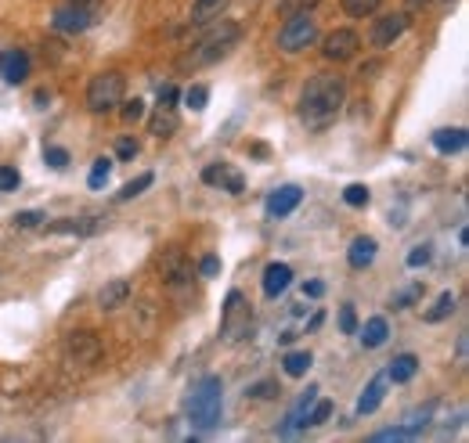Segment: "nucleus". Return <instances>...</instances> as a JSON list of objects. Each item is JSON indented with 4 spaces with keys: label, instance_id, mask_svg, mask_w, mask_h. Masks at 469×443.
I'll return each instance as SVG.
<instances>
[{
    "label": "nucleus",
    "instance_id": "423d86ee",
    "mask_svg": "<svg viewBox=\"0 0 469 443\" xmlns=\"http://www.w3.org/2000/svg\"><path fill=\"white\" fill-rule=\"evenodd\" d=\"M315 36H318V19L310 12H296V15H285V26L278 29V47L285 54H296L315 43Z\"/></svg>",
    "mask_w": 469,
    "mask_h": 443
},
{
    "label": "nucleus",
    "instance_id": "f704fd0d",
    "mask_svg": "<svg viewBox=\"0 0 469 443\" xmlns=\"http://www.w3.org/2000/svg\"><path fill=\"white\" fill-rule=\"evenodd\" d=\"M343 198H347V206H369V188H364V184H350L343 191Z\"/></svg>",
    "mask_w": 469,
    "mask_h": 443
},
{
    "label": "nucleus",
    "instance_id": "dca6fc26",
    "mask_svg": "<svg viewBox=\"0 0 469 443\" xmlns=\"http://www.w3.org/2000/svg\"><path fill=\"white\" fill-rule=\"evenodd\" d=\"M289 282H293V267L289 263H268V270H264V296H282L285 289H289Z\"/></svg>",
    "mask_w": 469,
    "mask_h": 443
},
{
    "label": "nucleus",
    "instance_id": "72a5a7b5",
    "mask_svg": "<svg viewBox=\"0 0 469 443\" xmlns=\"http://www.w3.org/2000/svg\"><path fill=\"white\" fill-rule=\"evenodd\" d=\"M43 159H47L51 170H66V166H69V152L66 148H43Z\"/></svg>",
    "mask_w": 469,
    "mask_h": 443
},
{
    "label": "nucleus",
    "instance_id": "b1692460",
    "mask_svg": "<svg viewBox=\"0 0 469 443\" xmlns=\"http://www.w3.org/2000/svg\"><path fill=\"white\" fill-rule=\"evenodd\" d=\"M282 368H285V375L300 378V375H307V368H310V354H307V350H293V354L282 357Z\"/></svg>",
    "mask_w": 469,
    "mask_h": 443
},
{
    "label": "nucleus",
    "instance_id": "4468645a",
    "mask_svg": "<svg viewBox=\"0 0 469 443\" xmlns=\"http://www.w3.org/2000/svg\"><path fill=\"white\" fill-rule=\"evenodd\" d=\"M0 76H4L8 83H22L29 76V54L26 51H4L0 54Z\"/></svg>",
    "mask_w": 469,
    "mask_h": 443
},
{
    "label": "nucleus",
    "instance_id": "cd10ccee",
    "mask_svg": "<svg viewBox=\"0 0 469 443\" xmlns=\"http://www.w3.org/2000/svg\"><path fill=\"white\" fill-rule=\"evenodd\" d=\"M278 393H282V390H278L275 378H264V382H253V385H249V397H253V400H275Z\"/></svg>",
    "mask_w": 469,
    "mask_h": 443
},
{
    "label": "nucleus",
    "instance_id": "2eb2a0df",
    "mask_svg": "<svg viewBox=\"0 0 469 443\" xmlns=\"http://www.w3.org/2000/svg\"><path fill=\"white\" fill-rule=\"evenodd\" d=\"M300 198H303V191L296 184H285V188L271 191L268 195V216H289L300 206Z\"/></svg>",
    "mask_w": 469,
    "mask_h": 443
},
{
    "label": "nucleus",
    "instance_id": "8fccbe9b",
    "mask_svg": "<svg viewBox=\"0 0 469 443\" xmlns=\"http://www.w3.org/2000/svg\"><path fill=\"white\" fill-rule=\"evenodd\" d=\"M73 4H90V0H73Z\"/></svg>",
    "mask_w": 469,
    "mask_h": 443
},
{
    "label": "nucleus",
    "instance_id": "c03bdc74",
    "mask_svg": "<svg viewBox=\"0 0 469 443\" xmlns=\"http://www.w3.org/2000/svg\"><path fill=\"white\" fill-rule=\"evenodd\" d=\"M303 296H307V299H322V296H325V282H307V285H303Z\"/></svg>",
    "mask_w": 469,
    "mask_h": 443
},
{
    "label": "nucleus",
    "instance_id": "9d476101",
    "mask_svg": "<svg viewBox=\"0 0 469 443\" xmlns=\"http://www.w3.org/2000/svg\"><path fill=\"white\" fill-rule=\"evenodd\" d=\"M202 181H206V184H217V188L231 191V195H242V191H246L242 174H238V170H231V166H224V162L206 166V170H202Z\"/></svg>",
    "mask_w": 469,
    "mask_h": 443
},
{
    "label": "nucleus",
    "instance_id": "393cba45",
    "mask_svg": "<svg viewBox=\"0 0 469 443\" xmlns=\"http://www.w3.org/2000/svg\"><path fill=\"white\" fill-rule=\"evenodd\" d=\"M221 8H224V0H199L195 12H192V22L202 26V22H210V19H221Z\"/></svg>",
    "mask_w": 469,
    "mask_h": 443
},
{
    "label": "nucleus",
    "instance_id": "e433bc0d",
    "mask_svg": "<svg viewBox=\"0 0 469 443\" xmlns=\"http://www.w3.org/2000/svg\"><path fill=\"white\" fill-rule=\"evenodd\" d=\"M19 188V170L15 166H0V191H15Z\"/></svg>",
    "mask_w": 469,
    "mask_h": 443
},
{
    "label": "nucleus",
    "instance_id": "a211bd4d",
    "mask_svg": "<svg viewBox=\"0 0 469 443\" xmlns=\"http://www.w3.org/2000/svg\"><path fill=\"white\" fill-rule=\"evenodd\" d=\"M347 260H350V267H354V270H364V267H369V263L376 260V238H369V235L354 238V242H350Z\"/></svg>",
    "mask_w": 469,
    "mask_h": 443
},
{
    "label": "nucleus",
    "instance_id": "de8ad7c7",
    "mask_svg": "<svg viewBox=\"0 0 469 443\" xmlns=\"http://www.w3.org/2000/svg\"><path fill=\"white\" fill-rule=\"evenodd\" d=\"M47 101H51V94H47V90H40V94H36V108H47Z\"/></svg>",
    "mask_w": 469,
    "mask_h": 443
},
{
    "label": "nucleus",
    "instance_id": "f03ea898",
    "mask_svg": "<svg viewBox=\"0 0 469 443\" xmlns=\"http://www.w3.org/2000/svg\"><path fill=\"white\" fill-rule=\"evenodd\" d=\"M238 40H242L238 22H217V26H210V29H206V33L192 43V51L184 54V58H181V69H199V66H210V62L224 58V54H228Z\"/></svg>",
    "mask_w": 469,
    "mask_h": 443
},
{
    "label": "nucleus",
    "instance_id": "f257e3e1",
    "mask_svg": "<svg viewBox=\"0 0 469 443\" xmlns=\"http://www.w3.org/2000/svg\"><path fill=\"white\" fill-rule=\"evenodd\" d=\"M343 97H347V83H343L340 73H318V76H310L307 87H303V97H300V120L310 130H325L340 116Z\"/></svg>",
    "mask_w": 469,
    "mask_h": 443
},
{
    "label": "nucleus",
    "instance_id": "ea45409f",
    "mask_svg": "<svg viewBox=\"0 0 469 443\" xmlns=\"http://www.w3.org/2000/svg\"><path fill=\"white\" fill-rule=\"evenodd\" d=\"M137 152H141V148H137V141H134V137H123V141L116 144V159H120V162H130Z\"/></svg>",
    "mask_w": 469,
    "mask_h": 443
},
{
    "label": "nucleus",
    "instance_id": "f8f14e48",
    "mask_svg": "<svg viewBox=\"0 0 469 443\" xmlns=\"http://www.w3.org/2000/svg\"><path fill=\"white\" fill-rule=\"evenodd\" d=\"M90 22H94V12L87 4H69V8L55 12V29H62V33H83Z\"/></svg>",
    "mask_w": 469,
    "mask_h": 443
},
{
    "label": "nucleus",
    "instance_id": "7c9ffc66",
    "mask_svg": "<svg viewBox=\"0 0 469 443\" xmlns=\"http://www.w3.org/2000/svg\"><path fill=\"white\" fill-rule=\"evenodd\" d=\"M206 101H210V90H206V87H188L184 90V105L192 108V113H202V108H206Z\"/></svg>",
    "mask_w": 469,
    "mask_h": 443
},
{
    "label": "nucleus",
    "instance_id": "1a4fd4ad",
    "mask_svg": "<svg viewBox=\"0 0 469 443\" xmlns=\"http://www.w3.org/2000/svg\"><path fill=\"white\" fill-rule=\"evenodd\" d=\"M408 29V15L397 12V15H383L372 22V43L376 47H394V40H401Z\"/></svg>",
    "mask_w": 469,
    "mask_h": 443
},
{
    "label": "nucleus",
    "instance_id": "c9c22d12",
    "mask_svg": "<svg viewBox=\"0 0 469 443\" xmlns=\"http://www.w3.org/2000/svg\"><path fill=\"white\" fill-rule=\"evenodd\" d=\"M430 256H434V253H430V245H415V249L408 253V267H411V270H419V267H426V263H430Z\"/></svg>",
    "mask_w": 469,
    "mask_h": 443
},
{
    "label": "nucleus",
    "instance_id": "79ce46f5",
    "mask_svg": "<svg viewBox=\"0 0 469 443\" xmlns=\"http://www.w3.org/2000/svg\"><path fill=\"white\" fill-rule=\"evenodd\" d=\"M40 220H43V213H40V209H26V213H19V216H15V228H36Z\"/></svg>",
    "mask_w": 469,
    "mask_h": 443
},
{
    "label": "nucleus",
    "instance_id": "5701e85b",
    "mask_svg": "<svg viewBox=\"0 0 469 443\" xmlns=\"http://www.w3.org/2000/svg\"><path fill=\"white\" fill-rule=\"evenodd\" d=\"M434 148L451 155V152H462L465 148V130H437L434 134Z\"/></svg>",
    "mask_w": 469,
    "mask_h": 443
},
{
    "label": "nucleus",
    "instance_id": "c85d7f7f",
    "mask_svg": "<svg viewBox=\"0 0 469 443\" xmlns=\"http://www.w3.org/2000/svg\"><path fill=\"white\" fill-rule=\"evenodd\" d=\"M329 415H332V404L329 400H315V404L307 408L303 425H322V422H329Z\"/></svg>",
    "mask_w": 469,
    "mask_h": 443
},
{
    "label": "nucleus",
    "instance_id": "0eeeda50",
    "mask_svg": "<svg viewBox=\"0 0 469 443\" xmlns=\"http://www.w3.org/2000/svg\"><path fill=\"white\" fill-rule=\"evenodd\" d=\"M357 47H361V40H357L354 29H332L322 40V54H325L329 62H350L354 54H357Z\"/></svg>",
    "mask_w": 469,
    "mask_h": 443
},
{
    "label": "nucleus",
    "instance_id": "473e14b6",
    "mask_svg": "<svg viewBox=\"0 0 469 443\" xmlns=\"http://www.w3.org/2000/svg\"><path fill=\"white\" fill-rule=\"evenodd\" d=\"M322 0H278V12L282 15H296V12H315Z\"/></svg>",
    "mask_w": 469,
    "mask_h": 443
},
{
    "label": "nucleus",
    "instance_id": "9b49d317",
    "mask_svg": "<svg viewBox=\"0 0 469 443\" xmlns=\"http://www.w3.org/2000/svg\"><path fill=\"white\" fill-rule=\"evenodd\" d=\"M160 274H163V282H167L170 289H177V285H184V282L192 278V267H188V260H184L181 249H170V253L160 260Z\"/></svg>",
    "mask_w": 469,
    "mask_h": 443
},
{
    "label": "nucleus",
    "instance_id": "a19ab883",
    "mask_svg": "<svg viewBox=\"0 0 469 443\" xmlns=\"http://www.w3.org/2000/svg\"><path fill=\"white\" fill-rule=\"evenodd\" d=\"M340 328L347 331V336H354V331H357V314H354V307H350V303L340 310Z\"/></svg>",
    "mask_w": 469,
    "mask_h": 443
},
{
    "label": "nucleus",
    "instance_id": "49530a36",
    "mask_svg": "<svg viewBox=\"0 0 469 443\" xmlns=\"http://www.w3.org/2000/svg\"><path fill=\"white\" fill-rule=\"evenodd\" d=\"M293 339H296V331H282V336H278V343H282V346H289Z\"/></svg>",
    "mask_w": 469,
    "mask_h": 443
},
{
    "label": "nucleus",
    "instance_id": "c756f323",
    "mask_svg": "<svg viewBox=\"0 0 469 443\" xmlns=\"http://www.w3.org/2000/svg\"><path fill=\"white\" fill-rule=\"evenodd\" d=\"M109 174H113V159H94V170H90L87 184H90V188H101V184L109 181Z\"/></svg>",
    "mask_w": 469,
    "mask_h": 443
},
{
    "label": "nucleus",
    "instance_id": "7ed1b4c3",
    "mask_svg": "<svg viewBox=\"0 0 469 443\" xmlns=\"http://www.w3.org/2000/svg\"><path fill=\"white\" fill-rule=\"evenodd\" d=\"M221 393H224V385L221 378H202L195 390H192V400H188V418L192 425L199 429H214L221 422Z\"/></svg>",
    "mask_w": 469,
    "mask_h": 443
},
{
    "label": "nucleus",
    "instance_id": "6e6552de",
    "mask_svg": "<svg viewBox=\"0 0 469 443\" xmlns=\"http://www.w3.org/2000/svg\"><path fill=\"white\" fill-rule=\"evenodd\" d=\"M66 354L76 364H94L101 357V343H98L94 331H73L69 343H66Z\"/></svg>",
    "mask_w": 469,
    "mask_h": 443
},
{
    "label": "nucleus",
    "instance_id": "37998d69",
    "mask_svg": "<svg viewBox=\"0 0 469 443\" xmlns=\"http://www.w3.org/2000/svg\"><path fill=\"white\" fill-rule=\"evenodd\" d=\"M217 270H221V260H217V256H202V263H199V274H202V278H214Z\"/></svg>",
    "mask_w": 469,
    "mask_h": 443
},
{
    "label": "nucleus",
    "instance_id": "6ab92c4d",
    "mask_svg": "<svg viewBox=\"0 0 469 443\" xmlns=\"http://www.w3.org/2000/svg\"><path fill=\"white\" fill-rule=\"evenodd\" d=\"M383 390H387V375H376L369 382V390H364V397L357 400V415H372L383 404Z\"/></svg>",
    "mask_w": 469,
    "mask_h": 443
},
{
    "label": "nucleus",
    "instance_id": "aec40b11",
    "mask_svg": "<svg viewBox=\"0 0 469 443\" xmlns=\"http://www.w3.org/2000/svg\"><path fill=\"white\" fill-rule=\"evenodd\" d=\"M415 371H419V357L415 354H401L390 361V371H387V382H408Z\"/></svg>",
    "mask_w": 469,
    "mask_h": 443
},
{
    "label": "nucleus",
    "instance_id": "bb28decb",
    "mask_svg": "<svg viewBox=\"0 0 469 443\" xmlns=\"http://www.w3.org/2000/svg\"><path fill=\"white\" fill-rule=\"evenodd\" d=\"M451 310H455V292H444V296H441V299H437V303H434V307H430L423 317H426L430 324H437V321H444Z\"/></svg>",
    "mask_w": 469,
    "mask_h": 443
},
{
    "label": "nucleus",
    "instance_id": "a18cd8bd",
    "mask_svg": "<svg viewBox=\"0 0 469 443\" xmlns=\"http://www.w3.org/2000/svg\"><path fill=\"white\" fill-rule=\"evenodd\" d=\"M174 101H177V87H174V83L160 87V105H174Z\"/></svg>",
    "mask_w": 469,
    "mask_h": 443
},
{
    "label": "nucleus",
    "instance_id": "09e8293b",
    "mask_svg": "<svg viewBox=\"0 0 469 443\" xmlns=\"http://www.w3.org/2000/svg\"><path fill=\"white\" fill-rule=\"evenodd\" d=\"M426 4H430V0H408V8H411V12H415V8H426Z\"/></svg>",
    "mask_w": 469,
    "mask_h": 443
},
{
    "label": "nucleus",
    "instance_id": "58836bf2",
    "mask_svg": "<svg viewBox=\"0 0 469 443\" xmlns=\"http://www.w3.org/2000/svg\"><path fill=\"white\" fill-rule=\"evenodd\" d=\"M423 296V285H411V289H404L397 299H394V310H404V307H411L415 299H419Z\"/></svg>",
    "mask_w": 469,
    "mask_h": 443
},
{
    "label": "nucleus",
    "instance_id": "20e7f679",
    "mask_svg": "<svg viewBox=\"0 0 469 443\" xmlns=\"http://www.w3.org/2000/svg\"><path fill=\"white\" fill-rule=\"evenodd\" d=\"M249 328H253V307H249V299L235 289V292H228V299H224L221 339H224V343H242V339L249 336Z\"/></svg>",
    "mask_w": 469,
    "mask_h": 443
},
{
    "label": "nucleus",
    "instance_id": "f3484780",
    "mask_svg": "<svg viewBox=\"0 0 469 443\" xmlns=\"http://www.w3.org/2000/svg\"><path fill=\"white\" fill-rule=\"evenodd\" d=\"M127 296H130V282L113 278L106 289L98 292V307H101V310H116V307H123V303H127Z\"/></svg>",
    "mask_w": 469,
    "mask_h": 443
},
{
    "label": "nucleus",
    "instance_id": "412c9836",
    "mask_svg": "<svg viewBox=\"0 0 469 443\" xmlns=\"http://www.w3.org/2000/svg\"><path fill=\"white\" fill-rule=\"evenodd\" d=\"M387 336H390V324H387V317H372L369 324L361 328V343L369 346V350L383 346V343H387Z\"/></svg>",
    "mask_w": 469,
    "mask_h": 443
},
{
    "label": "nucleus",
    "instance_id": "2f4dec72",
    "mask_svg": "<svg viewBox=\"0 0 469 443\" xmlns=\"http://www.w3.org/2000/svg\"><path fill=\"white\" fill-rule=\"evenodd\" d=\"M152 181H155L152 174H141V177H134L130 184H123V191H120L116 198H120V202H127V198H134V195H141V191H145V188H148Z\"/></svg>",
    "mask_w": 469,
    "mask_h": 443
},
{
    "label": "nucleus",
    "instance_id": "39448f33",
    "mask_svg": "<svg viewBox=\"0 0 469 443\" xmlns=\"http://www.w3.org/2000/svg\"><path fill=\"white\" fill-rule=\"evenodd\" d=\"M123 90H127V83H123V76L120 73H98L90 83H87V108L90 113H113V108H120L123 105Z\"/></svg>",
    "mask_w": 469,
    "mask_h": 443
},
{
    "label": "nucleus",
    "instance_id": "4c0bfd02",
    "mask_svg": "<svg viewBox=\"0 0 469 443\" xmlns=\"http://www.w3.org/2000/svg\"><path fill=\"white\" fill-rule=\"evenodd\" d=\"M141 116H145V101L141 97H134V101L123 105V123H137Z\"/></svg>",
    "mask_w": 469,
    "mask_h": 443
},
{
    "label": "nucleus",
    "instance_id": "ddd939ff",
    "mask_svg": "<svg viewBox=\"0 0 469 443\" xmlns=\"http://www.w3.org/2000/svg\"><path fill=\"white\" fill-rule=\"evenodd\" d=\"M177 127H181L177 108H174V105H155V113H152V120H148V134H152V137H174Z\"/></svg>",
    "mask_w": 469,
    "mask_h": 443
},
{
    "label": "nucleus",
    "instance_id": "a878e982",
    "mask_svg": "<svg viewBox=\"0 0 469 443\" xmlns=\"http://www.w3.org/2000/svg\"><path fill=\"white\" fill-rule=\"evenodd\" d=\"M379 4H383V0H343V12L350 19H369V15L379 12Z\"/></svg>",
    "mask_w": 469,
    "mask_h": 443
},
{
    "label": "nucleus",
    "instance_id": "4be33fe9",
    "mask_svg": "<svg viewBox=\"0 0 469 443\" xmlns=\"http://www.w3.org/2000/svg\"><path fill=\"white\" fill-rule=\"evenodd\" d=\"M98 220H59V224H47V235H94Z\"/></svg>",
    "mask_w": 469,
    "mask_h": 443
}]
</instances>
